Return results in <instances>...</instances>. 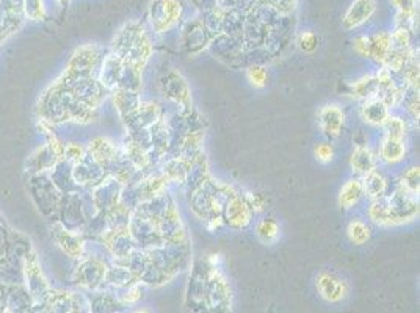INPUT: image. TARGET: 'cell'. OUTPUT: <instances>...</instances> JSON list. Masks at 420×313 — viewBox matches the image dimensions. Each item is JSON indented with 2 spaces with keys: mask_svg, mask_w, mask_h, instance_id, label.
<instances>
[{
  "mask_svg": "<svg viewBox=\"0 0 420 313\" xmlns=\"http://www.w3.org/2000/svg\"><path fill=\"white\" fill-rule=\"evenodd\" d=\"M235 191L233 185L218 182L209 176L192 190L190 208L196 218L206 222L209 231H218L223 227V207Z\"/></svg>",
  "mask_w": 420,
  "mask_h": 313,
  "instance_id": "cell-1",
  "label": "cell"
},
{
  "mask_svg": "<svg viewBox=\"0 0 420 313\" xmlns=\"http://www.w3.org/2000/svg\"><path fill=\"white\" fill-rule=\"evenodd\" d=\"M367 217L373 224L380 227L408 224L419 217V198L406 193L400 186H395L392 193L370 203Z\"/></svg>",
  "mask_w": 420,
  "mask_h": 313,
  "instance_id": "cell-2",
  "label": "cell"
},
{
  "mask_svg": "<svg viewBox=\"0 0 420 313\" xmlns=\"http://www.w3.org/2000/svg\"><path fill=\"white\" fill-rule=\"evenodd\" d=\"M115 49H118V57L142 72L148 65L154 51L149 37L146 34L143 27L137 24H130L125 27V30H121Z\"/></svg>",
  "mask_w": 420,
  "mask_h": 313,
  "instance_id": "cell-3",
  "label": "cell"
},
{
  "mask_svg": "<svg viewBox=\"0 0 420 313\" xmlns=\"http://www.w3.org/2000/svg\"><path fill=\"white\" fill-rule=\"evenodd\" d=\"M209 263L207 277V313H233V290L225 273L220 269V255L212 254L206 257Z\"/></svg>",
  "mask_w": 420,
  "mask_h": 313,
  "instance_id": "cell-4",
  "label": "cell"
},
{
  "mask_svg": "<svg viewBox=\"0 0 420 313\" xmlns=\"http://www.w3.org/2000/svg\"><path fill=\"white\" fill-rule=\"evenodd\" d=\"M160 89L166 101L179 107L182 113H192V91L187 80L176 71H170L160 82Z\"/></svg>",
  "mask_w": 420,
  "mask_h": 313,
  "instance_id": "cell-5",
  "label": "cell"
},
{
  "mask_svg": "<svg viewBox=\"0 0 420 313\" xmlns=\"http://www.w3.org/2000/svg\"><path fill=\"white\" fill-rule=\"evenodd\" d=\"M253 215L254 212L251 210L249 204L247 203V199H245V194L235 191L233 196L228 199L225 207H223V226L233 229V231H243V229H247L251 224Z\"/></svg>",
  "mask_w": 420,
  "mask_h": 313,
  "instance_id": "cell-6",
  "label": "cell"
},
{
  "mask_svg": "<svg viewBox=\"0 0 420 313\" xmlns=\"http://www.w3.org/2000/svg\"><path fill=\"white\" fill-rule=\"evenodd\" d=\"M315 288H317L320 298L330 304H339L350 293V287L344 277L331 273V271H321L315 279Z\"/></svg>",
  "mask_w": 420,
  "mask_h": 313,
  "instance_id": "cell-7",
  "label": "cell"
},
{
  "mask_svg": "<svg viewBox=\"0 0 420 313\" xmlns=\"http://www.w3.org/2000/svg\"><path fill=\"white\" fill-rule=\"evenodd\" d=\"M182 5L179 0H156L151 6V23L157 33H165L179 23Z\"/></svg>",
  "mask_w": 420,
  "mask_h": 313,
  "instance_id": "cell-8",
  "label": "cell"
},
{
  "mask_svg": "<svg viewBox=\"0 0 420 313\" xmlns=\"http://www.w3.org/2000/svg\"><path fill=\"white\" fill-rule=\"evenodd\" d=\"M317 121L319 127L326 138L334 140V138H339L344 132L345 122H347V115L344 108L338 103H330V106L321 107L317 111Z\"/></svg>",
  "mask_w": 420,
  "mask_h": 313,
  "instance_id": "cell-9",
  "label": "cell"
},
{
  "mask_svg": "<svg viewBox=\"0 0 420 313\" xmlns=\"http://www.w3.org/2000/svg\"><path fill=\"white\" fill-rule=\"evenodd\" d=\"M408 154V144L404 138H394L384 135L380 149H378V162L384 163L386 166H395L402 163Z\"/></svg>",
  "mask_w": 420,
  "mask_h": 313,
  "instance_id": "cell-10",
  "label": "cell"
},
{
  "mask_svg": "<svg viewBox=\"0 0 420 313\" xmlns=\"http://www.w3.org/2000/svg\"><path fill=\"white\" fill-rule=\"evenodd\" d=\"M375 0H354V2L348 6L344 18H342V25H344L347 30L358 29V27L366 24L367 20L375 15Z\"/></svg>",
  "mask_w": 420,
  "mask_h": 313,
  "instance_id": "cell-11",
  "label": "cell"
},
{
  "mask_svg": "<svg viewBox=\"0 0 420 313\" xmlns=\"http://www.w3.org/2000/svg\"><path fill=\"white\" fill-rule=\"evenodd\" d=\"M350 168L358 179L378 168L376 152L367 144H358L350 155Z\"/></svg>",
  "mask_w": 420,
  "mask_h": 313,
  "instance_id": "cell-12",
  "label": "cell"
},
{
  "mask_svg": "<svg viewBox=\"0 0 420 313\" xmlns=\"http://www.w3.org/2000/svg\"><path fill=\"white\" fill-rule=\"evenodd\" d=\"M361 185L364 191V198H367L370 203L384 198L389 191V180L386 174L380 171V168H375L366 176L361 177Z\"/></svg>",
  "mask_w": 420,
  "mask_h": 313,
  "instance_id": "cell-13",
  "label": "cell"
},
{
  "mask_svg": "<svg viewBox=\"0 0 420 313\" xmlns=\"http://www.w3.org/2000/svg\"><path fill=\"white\" fill-rule=\"evenodd\" d=\"M390 113V108L380 99V97H372V99L362 102L361 117L364 122L372 125V127H381Z\"/></svg>",
  "mask_w": 420,
  "mask_h": 313,
  "instance_id": "cell-14",
  "label": "cell"
},
{
  "mask_svg": "<svg viewBox=\"0 0 420 313\" xmlns=\"http://www.w3.org/2000/svg\"><path fill=\"white\" fill-rule=\"evenodd\" d=\"M362 198H364V191H362L361 179L352 177L342 185L338 203H339V207L344 208V210H352V208H354L361 203Z\"/></svg>",
  "mask_w": 420,
  "mask_h": 313,
  "instance_id": "cell-15",
  "label": "cell"
},
{
  "mask_svg": "<svg viewBox=\"0 0 420 313\" xmlns=\"http://www.w3.org/2000/svg\"><path fill=\"white\" fill-rule=\"evenodd\" d=\"M378 91H380V82H378L375 74L364 75L350 85V94L359 101L372 99V97L378 96Z\"/></svg>",
  "mask_w": 420,
  "mask_h": 313,
  "instance_id": "cell-16",
  "label": "cell"
},
{
  "mask_svg": "<svg viewBox=\"0 0 420 313\" xmlns=\"http://www.w3.org/2000/svg\"><path fill=\"white\" fill-rule=\"evenodd\" d=\"M390 47V33L388 32H378L373 37H369V60L381 66L384 58L388 57Z\"/></svg>",
  "mask_w": 420,
  "mask_h": 313,
  "instance_id": "cell-17",
  "label": "cell"
},
{
  "mask_svg": "<svg viewBox=\"0 0 420 313\" xmlns=\"http://www.w3.org/2000/svg\"><path fill=\"white\" fill-rule=\"evenodd\" d=\"M392 4L397 8V24L398 27H406L412 24V30H416L417 25V0H392Z\"/></svg>",
  "mask_w": 420,
  "mask_h": 313,
  "instance_id": "cell-18",
  "label": "cell"
},
{
  "mask_svg": "<svg viewBox=\"0 0 420 313\" xmlns=\"http://www.w3.org/2000/svg\"><path fill=\"white\" fill-rule=\"evenodd\" d=\"M256 235L264 245H275L281 238V226L275 218H262L256 226Z\"/></svg>",
  "mask_w": 420,
  "mask_h": 313,
  "instance_id": "cell-19",
  "label": "cell"
},
{
  "mask_svg": "<svg viewBox=\"0 0 420 313\" xmlns=\"http://www.w3.org/2000/svg\"><path fill=\"white\" fill-rule=\"evenodd\" d=\"M347 235L352 245L362 246L372 238V229L361 218H353L347 226Z\"/></svg>",
  "mask_w": 420,
  "mask_h": 313,
  "instance_id": "cell-20",
  "label": "cell"
},
{
  "mask_svg": "<svg viewBox=\"0 0 420 313\" xmlns=\"http://www.w3.org/2000/svg\"><path fill=\"white\" fill-rule=\"evenodd\" d=\"M397 186H400L402 190L406 193L412 194V196L419 198V191H420V168L419 166H409L408 170L402 172V176L398 177Z\"/></svg>",
  "mask_w": 420,
  "mask_h": 313,
  "instance_id": "cell-21",
  "label": "cell"
},
{
  "mask_svg": "<svg viewBox=\"0 0 420 313\" xmlns=\"http://www.w3.org/2000/svg\"><path fill=\"white\" fill-rule=\"evenodd\" d=\"M381 129L384 130V135L388 136H394V138H404L408 136V130H409V125L408 121L403 120L402 116H397V115H389V117L384 124L381 125Z\"/></svg>",
  "mask_w": 420,
  "mask_h": 313,
  "instance_id": "cell-22",
  "label": "cell"
},
{
  "mask_svg": "<svg viewBox=\"0 0 420 313\" xmlns=\"http://www.w3.org/2000/svg\"><path fill=\"white\" fill-rule=\"evenodd\" d=\"M247 79H248L251 87L256 89H262L268 85L270 75H268L267 68H264L262 65H251L247 69Z\"/></svg>",
  "mask_w": 420,
  "mask_h": 313,
  "instance_id": "cell-23",
  "label": "cell"
},
{
  "mask_svg": "<svg viewBox=\"0 0 420 313\" xmlns=\"http://www.w3.org/2000/svg\"><path fill=\"white\" fill-rule=\"evenodd\" d=\"M144 295H146V285L142 282H135V283H132L130 287L125 288V291L120 298V304L135 305L142 301Z\"/></svg>",
  "mask_w": 420,
  "mask_h": 313,
  "instance_id": "cell-24",
  "label": "cell"
},
{
  "mask_svg": "<svg viewBox=\"0 0 420 313\" xmlns=\"http://www.w3.org/2000/svg\"><path fill=\"white\" fill-rule=\"evenodd\" d=\"M314 155H315V160H317V162L321 165L331 163L335 157V149L330 141L319 143V144H315V148H314Z\"/></svg>",
  "mask_w": 420,
  "mask_h": 313,
  "instance_id": "cell-25",
  "label": "cell"
},
{
  "mask_svg": "<svg viewBox=\"0 0 420 313\" xmlns=\"http://www.w3.org/2000/svg\"><path fill=\"white\" fill-rule=\"evenodd\" d=\"M297 44H298V47H299L303 52L311 53V52H314V51H317V47H319V38H317V34H315L314 32H309V30L301 32V33L298 34V38H297Z\"/></svg>",
  "mask_w": 420,
  "mask_h": 313,
  "instance_id": "cell-26",
  "label": "cell"
},
{
  "mask_svg": "<svg viewBox=\"0 0 420 313\" xmlns=\"http://www.w3.org/2000/svg\"><path fill=\"white\" fill-rule=\"evenodd\" d=\"M245 199H247V203L249 204L251 210H253L254 213H261L264 210L265 200H264V198L261 196V194L247 193V194H245Z\"/></svg>",
  "mask_w": 420,
  "mask_h": 313,
  "instance_id": "cell-27",
  "label": "cell"
},
{
  "mask_svg": "<svg viewBox=\"0 0 420 313\" xmlns=\"http://www.w3.org/2000/svg\"><path fill=\"white\" fill-rule=\"evenodd\" d=\"M353 49L354 52L359 55L362 58H369V37L362 34V37H358L353 41Z\"/></svg>",
  "mask_w": 420,
  "mask_h": 313,
  "instance_id": "cell-28",
  "label": "cell"
},
{
  "mask_svg": "<svg viewBox=\"0 0 420 313\" xmlns=\"http://www.w3.org/2000/svg\"><path fill=\"white\" fill-rule=\"evenodd\" d=\"M130 313H152V312H151V310H148V309H137V310L130 312Z\"/></svg>",
  "mask_w": 420,
  "mask_h": 313,
  "instance_id": "cell-29",
  "label": "cell"
},
{
  "mask_svg": "<svg viewBox=\"0 0 420 313\" xmlns=\"http://www.w3.org/2000/svg\"><path fill=\"white\" fill-rule=\"evenodd\" d=\"M73 313H85V312H82V310H75V312H73Z\"/></svg>",
  "mask_w": 420,
  "mask_h": 313,
  "instance_id": "cell-30",
  "label": "cell"
}]
</instances>
